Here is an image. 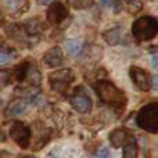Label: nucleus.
Segmentation results:
<instances>
[{
    "mask_svg": "<svg viewBox=\"0 0 158 158\" xmlns=\"http://www.w3.org/2000/svg\"><path fill=\"white\" fill-rule=\"evenodd\" d=\"M126 7L129 8V10H128L129 13L135 14V13H137V11L142 10L143 3L142 2H128V3H126Z\"/></svg>",
    "mask_w": 158,
    "mask_h": 158,
    "instance_id": "aec40b11",
    "label": "nucleus"
},
{
    "mask_svg": "<svg viewBox=\"0 0 158 158\" xmlns=\"http://www.w3.org/2000/svg\"><path fill=\"white\" fill-rule=\"evenodd\" d=\"M129 75H131V79L135 83V86L139 90H142V92H148L150 90L153 81H151L150 74L146 69L139 68L136 65H132L131 69H129Z\"/></svg>",
    "mask_w": 158,
    "mask_h": 158,
    "instance_id": "423d86ee",
    "label": "nucleus"
},
{
    "mask_svg": "<svg viewBox=\"0 0 158 158\" xmlns=\"http://www.w3.org/2000/svg\"><path fill=\"white\" fill-rule=\"evenodd\" d=\"M49 81L56 92L65 93L67 89H68V85L74 81V72L68 68H61L58 71L50 74Z\"/></svg>",
    "mask_w": 158,
    "mask_h": 158,
    "instance_id": "20e7f679",
    "label": "nucleus"
},
{
    "mask_svg": "<svg viewBox=\"0 0 158 158\" xmlns=\"http://www.w3.org/2000/svg\"><path fill=\"white\" fill-rule=\"evenodd\" d=\"M68 17V8L61 2H53L47 10V21L53 25H58Z\"/></svg>",
    "mask_w": 158,
    "mask_h": 158,
    "instance_id": "0eeeda50",
    "label": "nucleus"
},
{
    "mask_svg": "<svg viewBox=\"0 0 158 158\" xmlns=\"http://www.w3.org/2000/svg\"><path fill=\"white\" fill-rule=\"evenodd\" d=\"M11 54L8 52H0V65H6L7 63H10Z\"/></svg>",
    "mask_w": 158,
    "mask_h": 158,
    "instance_id": "412c9836",
    "label": "nucleus"
},
{
    "mask_svg": "<svg viewBox=\"0 0 158 158\" xmlns=\"http://www.w3.org/2000/svg\"><path fill=\"white\" fill-rule=\"evenodd\" d=\"M28 69H29V64L28 63H21L19 65H17L15 68V79L18 82H22L25 78H27Z\"/></svg>",
    "mask_w": 158,
    "mask_h": 158,
    "instance_id": "a211bd4d",
    "label": "nucleus"
},
{
    "mask_svg": "<svg viewBox=\"0 0 158 158\" xmlns=\"http://www.w3.org/2000/svg\"><path fill=\"white\" fill-rule=\"evenodd\" d=\"M3 4L7 7V13L13 14V15H15V14L18 13H22L24 11L25 7H29V3L28 2H17V0H10V2H4Z\"/></svg>",
    "mask_w": 158,
    "mask_h": 158,
    "instance_id": "2eb2a0df",
    "label": "nucleus"
},
{
    "mask_svg": "<svg viewBox=\"0 0 158 158\" xmlns=\"http://www.w3.org/2000/svg\"><path fill=\"white\" fill-rule=\"evenodd\" d=\"M72 6H75L78 8H85V7L92 6V2H72Z\"/></svg>",
    "mask_w": 158,
    "mask_h": 158,
    "instance_id": "5701e85b",
    "label": "nucleus"
},
{
    "mask_svg": "<svg viewBox=\"0 0 158 158\" xmlns=\"http://www.w3.org/2000/svg\"><path fill=\"white\" fill-rule=\"evenodd\" d=\"M131 133H129L128 129L125 128H118V129H114V131L110 133V143L114 146L115 148H119L122 146H125L126 143L129 142L131 139Z\"/></svg>",
    "mask_w": 158,
    "mask_h": 158,
    "instance_id": "6e6552de",
    "label": "nucleus"
},
{
    "mask_svg": "<svg viewBox=\"0 0 158 158\" xmlns=\"http://www.w3.org/2000/svg\"><path fill=\"white\" fill-rule=\"evenodd\" d=\"M65 49H67V52H68V54H71V56H74V57H77V56L81 54L82 49H83V43H82V40H79V39L67 40Z\"/></svg>",
    "mask_w": 158,
    "mask_h": 158,
    "instance_id": "dca6fc26",
    "label": "nucleus"
},
{
    "mask_svg": "<svg viewBox=\"0 0 158 158\" xmlns=\"http://www.w3.org/2000/svg\"><path fill=\"white\" fill-rule=\"evenodd\" d=\"M94 90L97 97L103 103L114 107V108H123L126 104V96L121 89H118L114 83L108 81H98L94 85Z\"/></svg>",
    "mask_w": 158,
    "mask_h": 158,
    "instance_id": "f257e3e1",
    "label": "nucleus"
},
{
    "mask_svg": "<svg viewBox=\"0 0 158 158\" xmlns=\"http://www.w3.org/2000/svg\"><path fill=\"white\" fill-rule=\"evenodd\" d=\"M71 106L81 114H87L92 110V100L86 94H75L71 97Z\"/></svg>",
    "mask_w": 158,
    "mask_h": 158,
    "instance_id": "9b49d317",
    "label": "nucleus"
},
{
    "mask_svg": "<svg viewBox=\"0 0 158 158\" xmlns=\"http://www.w3.org/2000/svg\"><path fill=\"white\" fill-rule=\"evenodd\" d=\"M10 136L21 148H28L31 142V129L21 121H15L10 128Z\"/></svg>",
    "mask_w": 158,
    "mask_h": 158,
    "instance_id": "39448f33",
    "label": "nucleus"
},
{
    "mask_svg": "<svg viewBox=\"0 0 158 158\" xmlns=\"http://www.w3.org/2000/svg\"><path fill=\"white\" fill-rule=\"evenodd\" d=\"M136 125L148 133H158V103H150L139 110Z\"/></svg>",
    "mask_w": 158,
    "mask_h": 158,
    "instance_id": "7ed1b4c3",
    "label": "nucleus"
},
{
    "mask_svg": "<svg viewBox=\"0 0 158 158\" xmlns=\"http://www.w3.org/2000/svg\"><path fill=\"white\" fill-rule=\"evenodd\" d=\"M103 39L106 40L107 44L110 46H115V44H122L125 42L123 38V28L122 27H115L111 29L106 31L103 33Z\"/></svg>",
    "mask_w": 158,
    "mask_h": 158,
    "instance_id": "9d476101",
    "label": "nucleus"
},
{
    "mask_svg": "<svg viewBox=\"0 0 158 158\" xmlns=\"http://www.w3.org/2000/svg\"><path fill=\"white\" fill-rule=\"evenodd\" d=\"M44 31V25L42 24L40 19L38 18H31L28 22H25V32L28 35H39Z\"/></svg>",
    "mask_w": 158,
    "mask_h": 158,
    "instance_id": "ddd939ff",
    "label": "nucleus"
},
{
    "mask_svg": "<svg viewBox=\"0 0 158 158\" xmlns=\"http://www.w3.org/2000/svg\"><path fill=\"white\" fill-rule=\"evenodd\" d=\"M108 157H110L108 148H107V147H101L100 150L94 154V157H93V158H108Z\"/></svg>",
    "mask_w": 158,
    "mask_h": 158,
    "instance_id": "4be33fe9",
    "label": "nucleus"
},
{
    "mask_svg": "<svg viewBox=\"0 0 158 158\" xmlns=\"http://www.w3.org/2000/svg\"><path fill=\"white\" fill-rule=\"evenodd\" d=\"M10 79H11L10 71H7V69H0V89H3L6 85H8Z\"/></svg>",
    "mask_w": 158,
    "mask_h": 158,
    "instance_id": "6ab92c4d",
    "label": "nucleus"
},
{
    "mask_svg": "<svg viewBox=\"0 0 158 158\" xmlns=\"http://www.w3.org/2000/svg\"><path fill=\"white\" fill-rule=\"evenodd\" d=\"M2 18H3V15H2V11H0V21H2Z\"/></svg>",
    "mask_w": 158,
    "mask_h": 158,
    "instance_id": "cd10ccee",
    "label": "nucleus"
},
{
    "mask_svg": "<svg viewBox=\"0 0 158 158\" xmlns=\"http://www.w3.org/2000/svg\"><path fill=\"white\" fill-rule=\"evenodd\" d=\"M43 61L47 67L50 68H56V67H60L64 61V54L63 50L60 47H53L49 52H46V54L43 56Z\"/></svg>",
    "mask_w": 158,
    "mask_h": 158,
    "instance_id": "1a4fd4ad",
    "label": "nucleus"
},
{
    "mask_svg": "<svg viewBox=\"0 0 158 158\" xmlns=\"http://www.w3.org/2000/svg\"><path fill=\"white\" fill-rule=\"evenodd\" d=\"M25 110H27V101L21 98H14L6 108V117H19L25 112Z\"/></svg>",
    "mask_w": 158,
    "mask_h": 158,
    "instance_id": "f8f14e48",
    "label": "nucleus"
},
{
    "mask_svg": "<svg viewBox=\"0 0 158 158\" xmlns=\"http://www.w3.org/2000/svg\"><path fill=\"white\" fill-rule=\"evenodd\" d=\"M0 140H4V136L2 135V132H0Z\"/></svg>",
    "mask_w": 158,
    "mask_h": 158,
    "instance_id": "a878e982",
    "label": "nucleus"
},
{
    "mask_svg": "<svg viewBox=\"0 0 158 158\" xmlns=\"http://www.w3.org/2000/svg\"><path fill=\"white\" fill-rule=\"evenodd\" d=\"M137 154H139V147H137L136 139L132 136L129 139V142L123 146L122 158H137Z\"/></svg>",
    "mask_w": 158,
    "mask_h": 158,
    "instance_id": "4468645a",
    "label": "nucleus"
},
{
    "mask_svg": "<svg viewBox=\"0 0 158 158\" xmlns=\"http://www.w3.org/2000/svg\"><path fill=\"white\" fill-rule=\"evenodd\" d=\"M132 35L137 42H147L158 35V18L143 15L132 24Z\"/></svg>",
    "mask_w": 158,
    "mask_h": 158,
    "instance_id": "f03ea898",
    "label": "nucleus"
},
{
    "mask_svg": "<svg viewBox=\"0 0 158 158\" xmlns=\"http://www.w3.org/2000/svg\"><path fill=\"white\" fill-rule=\"evenodd\" d=\"M151 64H153L154 68H158V54H156L153 58H151Z\"/></svg>",
    "mask_w": 158,
    "mask_h": 158,
    "instance_id": "b1692460",
    "label": "nucleus"
},
{
    "mask_svg": "<svg viewBox=\"0 0 158 158\" xmlns=\"http://www.w3.org/2000/svg\"><path fill=\"white\" fill-rule=\"evenodd\" d=\"M154 87H156V90H158V77L154 79Z\"/></svg>",
    "mask_w": 158,
    "mask_h": 158,
    "instance_id": "393cba45",
    "label": "nucleus"
},
{
    "mask_svg": "<svg viewBox=\"0 0 158 158\" xmlns=\"http://www.w3.org/2000/svg\"><path fill=\"white\" fill-rule=\"evenodd\" d=\"M27 79L28 82H29L32 86L35 87H39L42 83V75H40V71H39L36 67H29V69H28V74H27Z\"/></svg>",
    "mask_w": 158,
    "mask_h": 158,
    "instance_id": "f3484780",
    "label": "nucleus"
},
{
    "mask_svg": "<svg viewBox=\"0 0 158 158\" xmlns=\"http://www.w3.org/2000/svg\"><path fill=\"white\" fill-rule=\"evenodd\" d=\"M22 158H35L33 156H25V157H22Z\"/></svg>",
    "mask_w": 158,
    "mask_h": 158,
    "instance_id": "bb28decb",
    "label": "nucleus"
}]
</instances>
